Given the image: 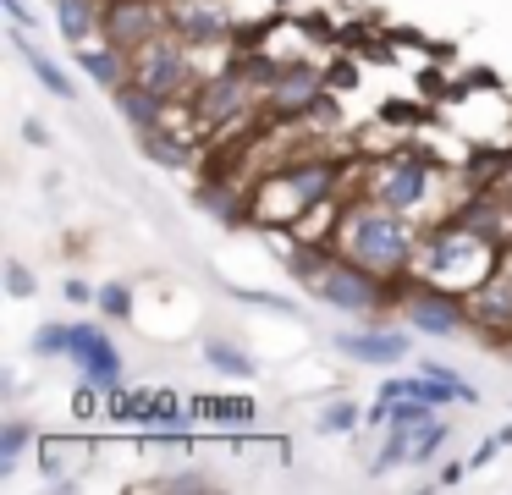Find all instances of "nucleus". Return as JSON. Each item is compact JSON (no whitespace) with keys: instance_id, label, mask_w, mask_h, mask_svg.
<instances>
[{"instance_id":"4","label":"nucleus","mask_w":512,"mask_h":495,"mask_svg":"<svg viewBox=\"0 0 512 495\" xmlns=\"http://www.w3.org/2000/svg\"><path fill=\"white\" fill-rule=\"evenodd\" d=\"M133 77L144 88H155V94H166V99H182V94H193V55H188V44L177 39L171 28H160L149 44H138L133 50Z\"/></svg>"},{"instance_id":"10","label":"nucleus","mask_w":512,"mask_h":495,"mask_svg":"<svg viewBox=\"0 0 512 495\" xmlns=\"http://www.w3.org/2000/svg\"><path fill=\"white\" fill-rule=\"evenodd\" d=\"M166 28L177 33L188 50H199V44H221L232 22H226L221 0H171V6H166Z\"/></svg>"},{"instance_id":"17","label":"nucleus","mask_w":512,"mask_h":495,"mask_svg":"<svg viewBox=\"0 0 512 495\" xmlns=\"http://www.w3.org/2000/svg\"><path fill=\"white\" fill-rule=\"evenodd\" d=\"M83 457H89V446H78V440H45V446H39V468H45V479H56V484H67Z\"/></svg>"},{"instance_id":"13","label":"nucleus","mask_w":512,"mask_h":495,"mask_svg":"<svg viewBox=\"0 0 512 495\" xmlns=\"http://www.w3.org/2000/svg\"><path fill=\"white\" fill-rule=\"evenodd\" d=\"M116 94V110H122V121L133 132H155V127H166V105L171 99L166 94H155V88H144L133 77V83H122V88H111Z\"/></svg>"},{"instance_id":"7","label":"nucleus","mask_w":512,"mask_h":495,"mask_svg":"<svg viewBox=\"0 0 512 495\" xmlns=\"http://www.w3.org/2000/svg\"><path fill=\"white\" fill-rule=\"evenodd\" d=\"M430 182H435V160H430V154H419V149H408V154H391V160L380 165V182H375V193H369V198L408 215V209L424 204Z\"/></svg>"},{"instance_id":"23","label":"nucleus","mask_w":512,"mask_h":495,"mask_svg":"<svg viewBox=\"0 0 512 495\" xmlns=\"http://www.w3.org/2000/svg\"><path fill=\"white\" fill-rule=\"evenodd\" d=\"M358 418H364V413H358V402H347V396H342V402H331L320 413V435H353Z\"/></svg>"},{"instance_id":"9","label":"nucleus","mask_w":512,"mask_h":495,"mask_svg":"<svg viewBox=\"0 0 512 495\" xmlns=\"http://www.w3.org/2000/svg\"><path fill=\"white\" fill-rule=\"evenodd\" d=\"M72 363L83 369V380L100 385V391H122V352L111 347V336L94 325H72Z\"/></svg>"},{"instance_id":"26","label":"nucleus","mask_w":512,"mask_h":495,"mask_svg":"<svg viewBox=\"0 0 512 495\" xmlns=\"http://www.w3.org/2000/svg\"><path fill=\"white\" fill-rule=\"evenodd\" d=\"M100 308L111 319H127L133 314V292H127V286H100Z\"/></svg>"},{"instance_id":"8","label":"nucleus","mask_w":512,"mask_h":495,"mask_svg":"<svg viewBox=\"0 0 512 495\" xmlns=\"http://www.w3.org/2000/svg\"><path fill=\"white\" fill-rule=\"evenodd\" d=\"M276 176L292 187V193H298L303 209H320V204H331V198H336L347 165L342 160H325V154H298V160H287Z\"/></svg>"},{"instance_id":"28","label":"nucleus","mask_w":512,"mask_h":495,"mask_svg":"<svg viewBox=\"0 0 512 495\" xmlns=\"http://www.w3.org/2000/svg\"><path fill=\"white\" fill-rule=\"evenodd\" d=\"M0 6H6V17H12V28H34V17H28V6H23V0H0Z\"/></svg>"},{"instance_id":"15","label":"nucleus","mask_w":512,"mask_h":495,"mask_svg":"<svg viewBox=\"0 0 512 495\" xmlns=\"http://www.w3.org/2000/svg\"><path fill=\"white\" fill-rule=\"evenodd\" d=\"M78 66L100 88H122L127 83V66H133V61H127V50H116V44L105 39V44H78Z\"/></svg>"},{"instance_id":"6","label":"nucleus","mask_w":512,"mask_h":495,"mask_svg":"<svg viewBox=\"0 0 512 495\" xmlns=\"http://www.w3.org/2000/svg\"><path fill=\"white\" fill-rule=\"evenodd\" d=\"M325 94V66L320 61H287L276 66L265 88V116L270 121H309V110Z\"/></svg>"},{"instance_id":"25","label":"nucleus","mask_w":512,"mask_h":495,"mask_svg":"<svg viewBox=\"0 0 512 495\" xmlns=\"http://www.w3.org/2000/svg\"><path fill=\"white\" fill-rule=\"evenodd\" d=\"M34 352H45V358H67L72 352V325H45L34 336Z\"/></svg>"},{"instance_id":"12","label":"nucleus","mask_w":512,"mask_h":495,"mask_svg":"<svg viewBox=\"0 0 512 495\" xmlns=\"http://www.w3.org/2000/svg\"><path fill=\"white\" fill-rule=\"evenodd\" d=\"M336 347L358 363H402L413 352V341L402 336V330H342Z\"/></svg>"},{"instance_id":"31","label":"nucleus","mask_w":512,"mask_h":495,"mask_svg":"<svg viewBox=\"0 0 512 495\" xmlns=\"http://www.w3.org/2000/svg\"><path fill=\"white\" fill-rule=\"evenodd\" d=\"M89 297H94L89 281H67V303H89Z\"/></svg>"},{"instance_id":"22","label":"nucleus","mask_w":512,"mask_h":495,"mask_svg":"<svg viewBox=\"0 0 512 495\" xmlns=\"http://www.w3.org/2000/svg\"><path fill=\"white\" fill-rule=\"evenodd\" d=\"M28 440H34V429H28L23 418H6V429H0V473L17 468V457H23Z\"/></svg>"},{"instance_id":"20","label":"nucleus","mask_w":512,"mask_h":495,"mask_svg":"<svg viewBox=\"0 0 512 495\" xmlns=\"http://www.w3.org/2000/svg\"><path fill=\"white\" fill-rule=\"evenodd\" d=\"M199 209H204V215H221L226 220V226H237V220H243V204H237V193H232V187H215V182H204L199 187Z\"/></svg>"},{"instance_id":"5","label":"nucleus","mask_w":512,"mask_h":495,"mask_svg":"<svg viewBox=\"0 0 512 495\" xmlns=\"http://www.w3.org/2000/svg\"><path fill=\"white\" fill-rule=\"evenodd\" d=\"M402 319L424 336H457V330H468L474 308H468V292H457V286L413 281V292H402Z\"/></svg>"},{"instance_id":"30","label":"nucleus","mask_w":512,"mask_h":495,"mask_svg":"<svg viewBox=\"0 0 512 495\" xmlns=\"http://www.w3.org/2000/svg\"><path fill=\"white\" fill-rule=\"evenodd\" d=\"M496 451H501V435H496V440H485V446H479L474 457H468V468H485V462L496 457Z\"/></svg>"},{"instance_id":"27","label":"nucleus","mask_w":512,"mask_h":495,"mask_svg":"<svg viewBox=\"0 0 512 495\" xmlns=\"http://www.w3.org/2000/svg\"><path fill=\"white\" fill-rule=\"evenodd\" d=\"M6 292L12 297H34V270H28V264H6Z\"/></svg>"},{"instance_id":"21","label":"nucleus","mask_w":512,"mask_h":495,"mask_svg":"<svg viewBox=\"0 0 512 495\" xmlns=\"http://www.w3.org/2000/svg\"><path fill=\"white\" fill-rule=\"evenodd\" d=\"M138 138H144V149H149V160H155V165H182V160H188V143H182V138H166V127L138 132Z\"/></svg>"},{"instance_id":"16","label":"nucleus","mask_w":512,"mask_h":495,"mask_svg":"<svg viewBox=\"0 0 512 495\" xmlns=\"http://www.w3.org/2000/svg\"><path fill=\"white\" fill-rule=\"evenodd\" d=\"M56 28H61V39H67L72 50H78V44H89V33L105 28L100 0H56Z\"/></svg>"},{"instance_id":"3","label":"nucleus","mask_w":512,"mask_h":495,"mask_svg":"<svg viewBox=\"0 0 512 495\" xmlns=\"http://www.w3.org/2000/svg\"><path fill=\"white\" fill-rule=\"evenodd\" d=\"M309 292L320 297V303L342 308V314H380V308L402 303V286L391 281V275L369 270V264L347 259V253H331V259H325V270L309 281Z\"/></svg>"},{"instance_id":"19","label":"nucleus","mask_w":512,"mask_h":495,"mask_svg":"<svg viewBox=\"0 0 512 495\" xmlns=\"http://www.w3.org/2000/svg\"><path fill=\"white\" fill-rule=\"evenodd\" d=\"M204 363L221 369V374H232V380H248V374H254V358H248L243 347H232V341H221V336L204 341Z\"/></svg>"},{"instance_id":"14","label":"nucleus","mask_w":512,"mask_h":495,"mask_svg":"<svg viewBox=\"0 0 512 495\" xmlns=\"http://www.w3.org/2000/svg\"><path fill=\"white\" fill-rule=\"evenodd\" d=\"M468 308H474V319L485 330H512V281H507V275L479 281L474 292H468Z\"/></svg>"},{"instance_id":"1","label":"nucleus","mask_w":512,"mask_h":495,"mask_svg":"<svg viewBox=\"0 0 512 495\" xmlns=\"http://www.w3.org/2000/svg\"><path fill=\"white\" fill-rule=\"evenodd\" d=\"M331 242H336V253H347V259L369 264V270H380V275L413 270V253H419V237H413V226L402 220V209H386V204L342 209Z\"/></svg>"},{"instance_id":"2","label":"nucleus","mask_w":512,"mask_h":495,"mask_svg":"<svg viewBox=\"0 0 512 495\" xmlns=\"http://www.w3.org/2000/svg\"><path fill=\"white\" fill-rule=\"evenodd\" d=\"M496 237H485V231L463 226V220H452L446 231H430V237H419V253H413V270L424 275V281H441V286H457V292H474L479 281H490V264H496Z\"/></svg>"},{"instance_id":"18","label":"nucleus","mask_w":512,"mask_h":495,"mask_svg":"<svg viewBox=\"0 0 512 495\" xmlns=\"http://www.w3.org/2000/svg\"><path fill=\"white\" fill-rule=\"evenodd\" d=\"M17 50L28 55V66H34V77H39V83H45V88H50V94H56V99H72V94H78V88H72V77L61 72V66L50 61L45 50H34V44L23 39V28H17Z\"/></svg>"},{"instance_id":"11","label":"nucleus","mask_w":512,"mask_h":495,"mask_svg":"<svg viewBox=\"0 0 512 495\" xmlns=\"http://www.w3.org/2000/svg\"><path fill=\"white\" fill-rule=\"evenodd\" d=\"M160 28H166V17L155 22V11H149L144 0H122V6H111V11H105V28H100V33L116 44V50H127V55H133L138 44H149Z\"/></svg>"},{"instance_id":"29","label":"nucleus","mask_w":512,"mask_h":495,"mask_svg":"<svg viewBox=\"0 0 512 495\" xmlns=\"http://www.w3.org/2000/svg\"><path fill=\"white\" fill-rule=\"evenodd\" d=\"M210 479H199V473H177V479H166V490H204Z\"/></svg>"},{"instance_id":"24","label":"nucleus","mask_w":512,"mask_h":495,"mask_svg":"<svg viewBox=\"0 0 512 495\" xmlns=\"http://www.w3.org/2000/svg\"><path fill=\"white\" fill-rule=\"evenodd\" d=\"M446 435H452V429H446L441 418H430V424H419V429H413V462H430L435 451L446 446Z\"/></svg>"}]
</instances>
